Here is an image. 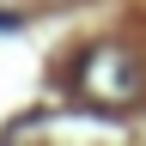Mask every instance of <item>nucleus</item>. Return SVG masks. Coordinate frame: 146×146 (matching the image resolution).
Masks as SVG:
<instances>
[{"instance_id":"1","label":"nucleus","mask_w":146,"mask_h":146,"mask_svg":"<svg viewBox=\"0 0 146 146\" xmlns=\"http://www.w3.org/2000/svg\"><path fill=\"white\" fill-rule=\"evenodd\" d=\"M140 85H146V73H140V61L128 49H116V43H98V49H85L79 55V91L91 104H104V110H128L140 98Z\"/></svg>"},{"instance_id":"2","label":"nucleus","mask_w":146,"mask_h":146,"mask_svg":"<svg viewBox=\"0 0 146 146\" xmlns=\"http://www.w3.org/2000/svg\"><path fill=\"white\" fill-rule=\"evenodd\" d=\"M0 25H6V18H0Z\"/></svg>"}]
</instances>
